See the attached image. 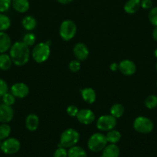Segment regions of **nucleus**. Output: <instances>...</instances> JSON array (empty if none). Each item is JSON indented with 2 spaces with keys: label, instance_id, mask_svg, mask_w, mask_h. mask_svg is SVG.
<instances>
[{
  "label": "nucleus",
  "instance_id": "nucleus-1",
  "mask_svg": "<svg viewBox=\"0 0 157 157\" xmlns=\"http://www.w3.org/2000/svg\"><path fill=\"white\" fill-rule=\"evenodd\" d=\"M9 54L14 64L23 66L29 61L30 51L29 47L22 41H17L11 46Z\"/></svg>",
  "mask_w": 157,
  "mask_h": 157
},
{
  "label": "nucleus",
  "instance_id": "nucleus-2",
  "mask_svg": "<svg viewBox=\"0 0 157 157\" xmlns=\"http://www.w3.org/2000/svg\"><path fill=\"white\" fill-rule=\"evenodd\" d=\"M79 140V133L75 129L69 128L62 132L60 136V145L65 148L75 146Z\"/></svg>",
  "mask_w": 157,
  "mask_h": 157
},
{
  "label": "nucleus",
  "instance_id": "nucleus-3",
  "mask_svg": "<svg viewBox=\"0 0 157 157\" xmlns=\"http://www.w3.org/2000/svg\"><path fill=\"white\" fill-rule=\"evenodd\" d=\"M108 141L106 140V135L101 133H95L89 137L88 140V148L94 153L103 151V149L106 147Z\"/></svg>",
  "mask_w": 157,
  "mask_h": 157
},
{
  "label": "nucleus",
  "instance_id": "nucleus-4",
  "mask_svg": "<svg viewBox=\"0 0 157 157\" xmlns=\"http://www.w3.org/2000/svg\"><path fill=\"white\" fill-rule=\"evenodd\" d=\"M50 46L46 42L37 44L32 50V58L35 62L43 63L48 60L50 55Z\"/></svg>",
  "mask_w": 157,
  "mask_h": 157
},
{
  "label": "nucleus",
  "instance_id": "nucleus-5",
  "mask_svg": "<svg viewBox=\"0 0 157 157\" xmlns=\"http://www.w3.org/2000/svg\"><path fill=\"white\" fill-rule=\"evenodd\" d=\"M76 25L72 20H65L59 27V35L64 41H70L76 34Z\"/></svg>",
  "mask_w": 157,
  "mask_h": 157
},
{
  "label": "nucleus",
  "instance_id": "nucleus-6",
  "mask_svg": "<svg viewBox=\"0 0 157 157\" xmlns=\"http://www.w3.org/2000/svg\"><path fill=\"white\" fill-rule=\"evenodd\" d=\"M153 123L149 118L140 116L135 119L133 122V128L135 131L140 133H149L153 130Z\"/></svg>",
  "mask_w": 157,
  "mask_h": 157
},
{
  "label": "nucleus",
  "instance_id": "nucleus-7",
  "mask_svg": "<svg viewBox=\"0 0 157 157\" xmlns=\"http://www.w3.org/2000/svg\"><path fill=\"white\" fill-rule=\"evenodd\" d=\"M116 124V118L112 115H103L97 120L96 127L101 131L108 132L115 128Z\"/></svg>",
  "mask_w": 157,
  "mask_h": 157
},
{
  "label": "nucleus",
  "instance_id": "nucleus-8",
  "mask_svg": "<svg viewBox=\"0 0 157 157\" xmlns=\"http://www.w3.org/2000/svg\"><path fill=\"white\" fill-rule=\"evenodd\" d=\"M20 147L21 144L18 140L11 137L4 140V141L1 144L0 149L5 154L12 155L18 152Z\"/></svg>",
  "mask_w": 157,
  "mask_h": 157
},
{
  "label": "nucleus",
  "instance_id": "nucleus-9",
  "mask_svg": "<svg viewBox=\"0 0 157 157\" xmlns=\"http://www.w3.org/2000/svg\"><path fill=\"white\" fill-rule=\"evenodd\" d=\"M76 118L81 124L89 125L95 121V117L93 112L89 109H81L77 113Z\"/></svg>",
  "mask_w": 157,
  "mask_h": 157
},
{
  "label": "nucleus",
  "instance_id": "nucleus-10",
  "mask_svg": "<svg viewBox=\"0 0 157 157\" xmlns=\"http://www.w3.org/2000/svg\"><path fill=\"white\" fill-rule=\"evenodd\" d=\"M11 93L17 98H24L29 94V88L24 83L18 82L12 86Z\"/></svg>",
  "mask_w": 157,
  "mask_h": 157
},
{
  "label": "nucleus",
  "instance_id": "nucleus-11",
  "mask_svg": "<svg viewBox=\"0 0 157 157\" xmlns=\"http://www.w3.org/2000/svg\"><path fill=\"white\" fill-rule=\"evenodd\" d=\"M14 117V111L12 106L7 104H0V123L9 124L11 122Z\"/></svg>",
  "mask_w": 157,
  "mask_h": 157
},
{
  "label": "nucleus",
  "instance_id": "nucleus-12",
  "mask_svg": "<svg viewBox=\"0 0 157 157\" xmlns=\"http://www.w3.org/2000/svg\"><path fill=\"white\" fill-rule=\"evenodd\" d=\"M119 70L123 75H126V76H131L135 74V71H136V67H135V63L132 61L125 59L119 64Z\"/></svg>",
  "mask_w": 157,
  "mask_h": 157
},
{
  "label": "nucleus",
  "instance_id": "nucleus-13",
  "mask_svg": "<svg viewBox=\"0 0 157 157\" xmlns=\"http://www.w3.org/2000/svg\"><path fill=\"white\" fill-rule=\"evenodd\" d=\"M73 54L78 61H83L87 59L89 55V51L86 44L79 42L75 44L74 46Z\"/></svg>",
  "mask_w": 157,
  "mask_h": 157
},
{
  "label": "nucleus",
  "instance_id": "nucleus-14",
  "mask_svg": "<svg viewBox=\"0 0 157 157\" xmlns=\"http://www.w3.org/2000/svg\"><path fill=\"white\" fill-rule=\"evenodd\" d=\"M12 41L9 35L5 32H0V54L6 53L10 49Z\"/></svg>",
  "mask_w": 157,
  "mask_h": 157
},
{
  "label": "nucleus",
  "instance_id": "nucleus-15",
  "mask_svg": "<svg viewBox=\"0 0 157 157\" xmlns=\"http://www.w3.org/2000/svg\"><path fill=\"white\" fill-rule=\"evenodd\" d=\"M119 148L115 144H110L103 149L101 157H119Z\"/></svg>",
  "mask_w": 157,
  "mask_h": 157
},
{
  "label": "nucleus",
  "instance_id": "nucleus-16",
  "mask_svg": "<svg viewBox=\"0 0 157 157\" xmlns=\"http://www.w3.org/2000/svg\"><path fill=\"white\" fill-rule=\"evenodd\" d=\"M12 6L16 12L25 13L29 9V0H12Z\"/></svg>",
  "mask_w": 157,
  "mask_h": 157
},
{
  "label": "nucleus",
  "instance_id": "nucleus-17",
  "mask_svg": "<svg viewBox=\"0 0 157 157\" xmlns=\"http://www.w3.org/2000/svg\"><path fill=\"white\" fill-rule=\"evenodd\" d=\"M39 124V119L38 116L34 113H30L26 119V127L29 131H35L37 130Z\"/></svg>",
  "mask_w": 157,
  "mask_h": 157
},
{
  "label": "nucleus",
  "instance_id": "nucleus-18",
  "mask_svg": "<svg viewBox=\"0 0 157 157\" xmlns=\"http://www.w3.org/2000/svg\"><path fill=\"white\" fill-rule=\"evenodd\" d=\"M83 99L88 104H93L96 100V94L95 90L91 87H86L81 90Z\"/></svg>",
  "mask_w": 157,
  "mask_h": 157
},
{
  "label": "nucleus",
  "instance_id": "nucleus-19",
  "mask_svg": "<svg viewBox=\"0 0 157 157\" xmlns=\"http://www.w3.org/2000/svg\"><path fill=\"white\" fill-rule=\"evenodd\" d=\"M140 7V0H128L124 5V11L128 14H134Z\"/></svg>",
  "mask_w": 157,
  "mask_h": 157
},
{
  "label": "nucleus",
  "instance_id": "nucleus-20",
  "mask_svg": "<svg viewBox=\"0 0 157 157\" xmlns=\"http://www.w3.org/2000/svg\"><path fill=\"white\" fill-rule=\"evenodd\" d=\"M12 61L10 55L7 54H0V69L2 71H7L11 67Z\"/></svg>",
  "mask_w": 157,
  "mask_h": 157
},
{
  "label": "nucleus",
  "instance_id": "nucleus-21",
  "mask_svg": "<svg viewBox=\"0 0 157 157\" xmlns=\"http://www.w3.org/2000/svg\"><path fill=\"white\" fill-rule=\"evenodd\" d=\"M23 28L27 31H32L35 29V28L37 25V21L35 18H33L31 15L26 16L22 21Z\"/></svg>",
  "mask_w": 157,
  "mask_h": 157
},
{
  "label": "nucleus",
  "instance_id": "nucleus-22",
  "mask_svg": "<svg viewBox=\"0 0 157 157\" xmlns=\"http://www.w3.org/2000/svg\"><path fill=\"white\" fill-rule=\"evenodd\" d=\"M68 157H86V152L83 147L73 146L68 150Z\"/></svg>",
  "mask_w": 157,
  "mask_h": 157
},
{
  "label": "nucleus",
  "instance_id": "nucleus-23",
  "mask_svg": "<svg viewBox=\"0 0 157 157\" xmlns=\"http://www.w3.org/2000/svg\"><path fill=\"white\" fill-rule=\"evenodd\" d=\"M106 140H107L108 143H109V144H115L120 140L122 136H121V133H119V131L112 129V130H109V131L107 132V133H106Z\"/></svg>",
  "mask_w": 157,
  "mask_h": 157
},
{
  "label": "nucleus",
  "instance_id": "nucleus-24",
  "mask_svg": "<svg viewBox=\"0 0 157 157\" xmlns=\"http://www.w3.org/2000/svg\"><path fill=\"white\" fill-rule=\"evenodd\" d=\"M124 107L120 104H115L112 106L110 109V114L114 117L120 118L124 113Z\"/></svg>",
  "mask_w": 157,
  "mask_h": 157
},
{
  "label": "nucleus",
  "instance_id": "nucleus-25",
  "mask_svg": "<svg viewBox=\"0 0 157 157\" xmlns=\"http://www.w3.org/2000/svg\"><path fill=\"white\" fill-rule=\"evenodd\" d=\"M11 25V20L7 15L0 14V32H5Z\"/></svg>",
  "mask_w": 157,
  "mask_h": 157
},
{
  "label": "nucleus",
  "instance_id": "nucleus-26",
  "mask_svg": "<svg viewBox=\"0 0 157 157\" xmlns=\"http://www.w3.org/2000/svg\"><path fill=\"white\" fill-rule=\"evenodd\" d=\"M11 133V127L8 124H2L0 125V140H4L9 138Z\"/></svg>",
  "mask_w": 157,
  "mask_h": 157
},
{
  "label": "nucleus",
  "instance_id": "nucleus-27",
  "mask_svg": "<svg viewBox=\"0 0 157 157\" xmlns=\"http://www.w3.org/2000/svg\"><path fill=\"white\" fill-rule=\"evenodd\" d=\"M145 106L148 109H154L157 107V96L156 95H149L145 100Z\"/></svg>",
  "mask_w": 157,
  "mask_h": 157
},
{
  "label": "nucleus",
  "instance_id": "nucleus-28",
  "mask_svg": "<svg viewBox=\"0 0 157 157\" xmlns=\"http://www.w3.org/2000/svg\"><path fill=\"white\" fill-rule=\"evenodd\" d=\"M35 41H36V37L33 33H27L23 37L22 42L29 47L33 45L35 43Z\"/></svg>",
  "mask_w": 157,
  "mask_h": 157
},
{
  "label": "nucleus",
  "instance_id": "nucleus-29",
  "mask_svg": "<svg viewBox=\"0 0 157 157\" xmlns=\"http://www.w3.org/2000/svg\"><path fill=\"white\" fill-rule=\"evenodd\" d=\"M149 20L152 25L157 26V7L151 8L148 14Z\"/></svg>",
  "mask_w": 157,
  "mask_h": 157
},
{
  "label": "nucleus",
  "instance_id": "nucleus-30",
  "mask_svg": "<svg viewBox=\"0 0 157 157\" xmlns=\"http://www.w3.org/2000/svg\"><path fill=\"white\" fill-rule=\"evenodd\" d=\"M3 104H7V105L12 106L15 102V97L12 93H6L2 96Z\"/></svg>",
  "mask_w": 157,
  "mask_h": 157
},
{
  "label": "nucleus",
  "instance_id": "nucleus-31",
  "mask_svg": "<svg viewBox=\"0 0 157 157\" xmlns=\"http://www.w3.org/2000/svg\"><path fill=\"white\" fill-rule=\"evenodd\" d=\"M80 67H81V64H80L79 61H78V60H72L69 62V68L73 73L78 72L80 70Z\"/></svg>",
  "mask_w": 157,
  "mask_h": 157
},
{
  "label": "nucleus",
  "instance_id": "nucleus-32",
  "mask_svg": "<svg viewBox=\"0 0 157 157\" xmlns=\"http://www.w3.org/2000/svg\"><path fill=\"white\" fill-rule=\"evenodd\" d=\"M53 157H68V151L65 147L59 146L54 152Z\"/></svg>",
  "mask_w": 157,
  "mask_h": 157
},
{
  "label": "nucleus",
  "instance_id": "nucleus-33",
  "mask_svg": "<svg viewBox=\"0 0 157 157\" xmlns=\"http://www.w3.org/2000/svg\"><path fill=\"white\" fill-rule=\"evenodd\" d=\"M12 5V0H0V12L8 11Z\"/></svg>",
  "mask_w": 157,
  "mask_h": 157
},
{
  "label": "nucleus",
  "instance_id": "nucleus-34",
  "mask_svg": "<svg viewBox=\"0 0 157 157\" xmlns=\"http://www.w3.org/2000/svg\"><path fill=\"white\" fill-rule=\"evenodd\" d=\"M66 112H67V113L69 116L74 117H76L77 113H78V109L76 106L70 105L67 107V109H66Z\"/></svg>",
  "mask_w": 157,
  "mask_h": 157
},
{
  "label": "nucleus",
  "instance_id": "nucleus-35",
  "mask_svg": "<svg viewBox=\"0 0 157 157\" xmlns=\"http://www.w3.org/2000/svg\"><path fill=\"white\" fill-rule=\"evenodd\" d=\"M8 92V85L6 81L0 78V98H2L3 95Z\"/></svg>",
  "mask_w": 157,
  "mask_h": 157
},
{
  "label": "nucleus",
  "instance_id": "nucleus-36",
  "mask_svg": "<svg viewBox=\"0 0 157 157\" xmlns=\"http://www.w3.org/2000/svg\"><path fill=\"white\" fill-rule=\"evenodd\" d=\"M140 6L143 9H150L152 8V0H140Z\"/></svg>",
  "mask_w": 157,
  "mask_h": 157
},
{
  "label": "nucleus",
  "instance_id": "nucleus-37",
  "mask_svg": "<svg viewBox=\"0 0 157 157\" xmlns=\"http://www.w3.org/2000/svg\"><path fill=\"white\" fill-rule=\"evenodd\" d=\"M110 67V70L112 71H115L119 70V64L117 63H112L109 66Z\"/></svg>",
  "mask_w": 157,
  "mask_h": 157
},
{
  "label": "nucleus",
  "instance_id": "nucleus-38",
  "mask_svg": "<svg viewBox=\"0 0 157 157\" xmlns=\"http://www.w3.org/2000/svg\"><path fill=\"white\" fill-rule=\"evenodd\" d=\"M152 38H153V39L155 40V41H157V26H155V29H154L153 31H152Z\"/></svg>",
  "mask_w": 157,
  "mask_h": 157
},
{
  "label": "nucleus",
  "instance_id": "nucleus-39",
  "mask_svg": "<svg viewBox=\"0 0 157 157\" xmlns=\"http://www.w3.org/2000/svg\"><path fill=\"white\" fill-rule=\"evenodd\" d=\"M58 2L61 3V4H63V5H66V4H69V3L72 2L73 0H56Z\"/></svg>",
  "mask_w": 157,
  "mask_h": 157
},
{
  "label": "nucleus",
  "instance_id": "nucleus-40",
  "mask_svg": "<svg viewBox=\"0 0 157 157\" xmlns=\"http://www.w3.org/2000/svg\"><path fill=\"white\" fill-rule=\"evenodd\" d=\"M154 55H155V57L157 58V49H155V52H154Z\"/></svg>",
  "mask_w": 157,
  "mask_h": 157
},
{
  "label": "nucleus",
  "instance_id": "nucleus-41",
  "mask_svg": "<svg viewBox=\"0 0 157 157\" xmlns=\"http://www.w3.org/2000/svg\"><path fill=\"white\" fill-rule=\"evenodd\" d=\"M155 70H156V71H157V62H156V64H155Z\"/></svg>",
  "mask_w": 157,
  "mask_h": 157
},
{
  "label": "nucleus",
  "instance_id": "nucleus-42",
  "mask_svg": "<svg viewBox=\"0 0 157 157\" xmlns=\"http://www.w3.org/2000/svg\"><path fill=\"white\" fill-rule=\"evenodd\" d=\"M1 144H2V143H1V140H0V147H1Z\"/></svg>",
  "mask_w": 157,
  "mask_h": 157
},
{
  "label": "nucleus",
  "instance_id": "nucleus-43",
  "mask_svg": "<svg viewBox=\"0 0 157 157\" xmlns=\"http://www.w3.org/2000/svg\"><path fill=\"white\" fill-rule=\"evenodd\" d=\"M156 86H157V81H156Z\"/></svg>",
  "mask_w": 157,
  "mask_h": 157
}]
</instances>
